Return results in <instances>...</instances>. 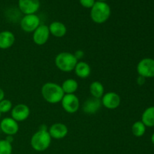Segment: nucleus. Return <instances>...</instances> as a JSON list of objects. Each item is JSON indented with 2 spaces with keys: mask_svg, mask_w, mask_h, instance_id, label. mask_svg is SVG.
I'll use <instances>...</instances> for the list:
<instances>
[{
  "mask_svg": "<svg viewBox=\"0 0 154 154\" xmlns=\"http://www.w3.org/2000/svg\"><path fill=\"white\" fill-rule=\"evenodd\" d=\"M51 140L52 138L48 130L38 129L32 136L30 144L33 150L38 152H43L50 147Z\"/></svg>",
  "mask_w": 154,
  "mask_h": 154,
  "instance_id": "7ed1b4c3",
  "label": "nucleus"
},
{
  "mask_svg": "<svg viewBox=\"0 0 154 154\" xmlns=\"http://www.w3.org/2000/svg\"><path fill=\"white\" fill-rule=\"evenodd\" d=\"M62 107L66 112L74 114L80 108V101L75 94H65L61 101Z\"/></svg>",
  "mask_w": 154,
  "mask_h": 154,
  "instance_id": "423d86ee",
  "label": "nucleus"
},
{
  "mask_svg": "<svg viewBox=\"0 0 154 154\" xmlns=\"http://www.w3.org/2000/svg\"><path fill=\"white\" fill-rule=\"evenodd\" d=\"M1 115H2V114H1V112H0V118H1Z\"/></svg>",
  "mask_w": 154,
  "mask_h": 154,
  "instance_id": "7c9ffc66",
  "label": "nucleus"
},
{
  "mask_svg": "<svg viewBox=\"0 0 154 154\" xmlns=\"http://www.w3.org/2000/svg\"><path fill=\"white\" fill-rule=\"evenodd\" d=\"M29 108L25 104H18L11 109V118L17 123L26 120L29 117Z\"/></svg>",
  "mask_w": 154,
  "mask_h": 154,
  "instance_id": "f8f14e48",
  "label": "nucleus"
},
{
  "mask_svg": "<svg viewBox=\"0 0 154 154\" xmlns=\"http://www.w3.org/2000/svg\"><path fill=\"white\" fill-rule=\"evenodd\" d=\"M5 99V92L2 88H0V102Z\"/></svg>",
  "mask_w": 154,
  "mask_h": 154,
  "instance_id": "bb28decb",
  "label": "nucleus"
},
{
  "mask_svg": "<svg viewBox=\"0 0 154 154\" xmlns=\"http://www.w3.org/2000/svg\"><path fill=\"white\" fill-rule=\"evenodd\" d=\"M97 1L98 2H106L107 0H97Z\"/></svg>",
  "mask_w": 154,
  "mask_h": 154,
  "instance_id": "c756f323",
  "label": "nucleus"
},
{
  "mask_svg": "<svg viewBox=\"0 0 154 154\" xmlns=\"http://www.w3.org/2000/svg\"><path fill=\"white\" fill-rule=\"evenodd\" d=\"M101 99L92 97L87 99L83 105V111L87 114H95L102 106Z\"/></svg>",
  "mask_w": 154,
  "mask_h": 154,
  "instance_id": "4468645a",
  "label": "nucleus"
},
{
  "mask_svg": "<svg viewBox=\"0 0 154 154\" xmlns=\"http://www.w3.org/2000/svg\"><path fill=\"white\" fill-rule=\"evenodd\" d=\"M79 2L81 6H83L84 8H86L91 9V8L94 5L96 0H79Z\"/></svg>",
  "mask_w": 154,
  "mask_h": 154,
  "instance_id": "b1692460",
  "label": "nucleus"
},
{
  "mask_svg": "<svg viewBox=\"0 0 154 154\" xmlns=\"http://www.w3.org/2000/svg\"><path fill=\"white\" fill-rule=\"evenodd\" d=\"M78 60L73 54L62 52L57 54L55 58V65L57 69L64 72H70L75 69Z\"/></svg>",
  "mask_w": 154,
  "mask_h": 154,
  "instance_id": "20e7f679",
  "label": "nucleus"
},
{
  "mask_svg": "<svg viewBox=\"0 0 154 154\" xmlns=\"http://www.w3.org/2000/svg\"><path fill=\"white\" fill-rule=\"evenodd\" d=\"M40 25V18L35 14L24 15L20 20L21 29L26 32H33Z\"/></svg>",
  "mask_w": 154,
  "mask_h": 154,
  "instance_id": "0eeeda50",
  "label": "nucleus"
},
{
  "mask_svg": "<svg viewBox=\"0 0 154 154\" xmlns=\"http://www.w3.org/2000/svg\"><path fill=\"white\" fill-rule=\"evenodd\" d=\"M74 55H75V57H76L77 60H80V59L82 58L83 57H84V52H83V51H81V50H78V51H77L74 54Z\"/></svg>",
  "mask_w": 154,
  "mask_h": 154,
  "instance_id": "393cba45",
  "label": "nucleus"
},
{
  "mask_svg": "<svg viewBox=\"0 0 154 154\" xmlns=\"http://www.w3.org/2000/svg\"><path fill=\"white\" fill-rule=\"evenodd\" d=\"M15 42V36L13 32L5 30L0 32V49L6 50L11 48Z\"/></svg>",
  "mask_w": 154,
  "mask_h": 154,
  "instance_id": "2eb2a0df",
  "label": "nucleus"
},
{
  "mask_svg": "<svg viewBox=\"0 0 154 154\" xmlns=\"http://www.w3.org/2000/svg\"><path fill=\"white\" fill-rule=\"evenodd\" d=\"M101 102L105 108L110 110H114L120 106L121 99L117 93L114 92H108L103 95L101 99Z\"/></svg>",
  "mask_w": 154,
  "mask_h": 154,
  "instance_id": "9d476101",
  "label": "nucleus"
},
{
  "mask_svg": "<svg viewBox=\"0 0 154 154\" xmlns=\"http://www.w3.org/2000/svg\"><path fill=\"white\" fill-rule=\"evenodd\" d=\"M90 92L92 96L96 99H101L105 94V88L100 81H93L90 85Z\"/></svg>",
  "mask_w": 154,
  "mask_h": 154,
  "instance_id": "6ab92c4d",
  "label": "nucleus"
},
{
  "mask_svg": "<svg viewBox=\"0 0 154 154\" xmlns=\"http://www.w3.org/2000/svg\"><path fill=\"white\" fill-rule=\"evenodd\" d=\"M111 13V7L108 3L96 1L91 8L90 17L95 23L102 24L109 19Z\"/></svg>",
  "mask_w": 154,
  "mask_h": 154,
  "instance_id": "f03ea898",
  "label": "nucleus"
},
{
  "mask_svg": "<svg viewBox=\"0 0 154 154\" xmlns=\"http://www.w3.org/2000/svg\"><path fill=\"white\" fill-rule=\"evenodd\" d=\"M50 33L56 38H63L67 32V28L66 25L60 21H54L50 24Z\"/></svg>",
  "mask_w": 154,
  "mask_h": 154,
  "instance_id": "dca6fc26",
  "label": "nucleus"
},
{
  "mask_svg": "<svg viewBox=\"0 0 154 154\" xmlns=\"http://www.w3.org/2000/svg\"><path fill=\"white\" fill-rule=\"evenodd\" d=\"M49 27L45 24H41L34 32H33L32 39L35 45H44L48 42L50 37Z\"/></svg>",
  "mask_w": 154,
  "mask_h": 154,
  "instance_id": "6e6552de",
  "label": "nucleus"
},
{
  "mask_svg": "<svg viewBox=\"0 0 154 154\" xmlns=\"http://www.w3.org/2000/svg\"><path fill=\"white\" fill-rule=\"evenodd\" d=\"M48 132L51 138L54 139H63L68 135L69 129L64 123H57L53 124L50 127Z\"/></svg>",
  "mask_w": 154,
  "mask_h": 154,
  "instance_id": "ddd939ff",
  "label": "nucleus"
},
{
  "mask_svg": "<svg viewBox=\"0 0 154 154\" xmlns=\"http://www.w3.org/2000/svg\"><path fill=\"white\" fill-rule=\"evenodd\" d=\"M141 121L146 127H154V106H150L144 110Z\"/></svg>",
  "mask_w": 154,
  "mask_h": 154,
  "instance_id": "a211bd4d",
  "label": "nucleus"
},
{
  "mask_svg": "<svg viewBox=\"0 0 154 154\" xmlns=\"http://www.w3.org/2000/svg\"><path fill=\"white\" fill-rule=\"evenodd\" d=\"M61 87L65 94H75V92L78 90V84L75 79L69 78L63 81Z\"/></svg>",
  "mask_w": 154,
  "mask_h": 154,
  "instance_id": "aec40b11",
  "label": "nucleus"
},
{
  "mask_svg": "<svg viewBox=\"0 0 154 154\" xmlns=\"http://www.w3.org/2000/svg\"><path fill=\"white\" fill-rule=\"evenodd\" d=\"M137 72L144 78H154V59L144 58L137 65Z\"/></svg>",
  "mask_w": 154,
  "mask_h": 154,
  "instance_id": "39448f33",
  "label": "nucleus"
},
{
  "mask_svg": "<svg viewBox=\"0 0 154 154\" xmlns=\"http://www.w3.org/2000/svg\"><path fill=\"white\" fill-rule=\"evenodd\" d=\"M41 93L44 99L50 104L59 103L61 102L65 95L61 86L53 82H48L44 84Z\"/></svg>",
  "mask_w": 154,
  "mask_h": 154,
  "instance_id": "f257e3e1",
  "label": "nucleus"
},
{
  "mask_svg": "<svg viewBox=\"0 0 154 154\" xmlns=\"http://www.w3.org/2000/svg\"><path fill=\"white\" fill-rule=\"evenodd\" d=\"M145 81H146V78H143V77L141 76H139L138 78H137V83H138L139 85H143V84L145 83Z\"/></svg>",
  "mask_w": 154,
  "mask_h": 154,
  "instance_id": "a878e982",
  "label": "nucleus"
},
{
  "mask_svg": "<svg viewBox=\"0 0 154 154\" xmlns=\"http://www.w3.org/2000/svg\"><path fill=\"white\" fill-rule=\"evenodd\" d=\"M146 126L141 121H136L132 126V132L135 137L140 138L145 134Z\"/></svg>",
  "mask_w": 154,
  "mask_h": 154,
  "instance_id": "412c9836",
  "label": "nucleus"
},
{
  "mask_svg": "<svg viewBox=\"0 0 154 154\" xmlns=\"http://www.w3.org/2000/svg\"><path fill=\"white\" fill-rule=\"evenodd\" d=\"M0 129L5 135L13 136L19 131V125L11 117H5L0 122Z\"/></svg>",
  "mask_w": 154,
  "mask_h": 154,
  "instance_id": "9b49d317",
  "label": "nucleus"
},
{
  "mask_svg": "<svg viewBox=\"0 0 154 154\" xmlns=\"http://www.w3.org/2000/svg\"><path fill=\"white\" fill-rule=\"evenodd\" d=\"M0 154H12L11 143L5 139L0 140Z\"/></svg>",
  "mask_w": 154,
  "mask_h": 154,
  "instance_id": "4be33fe9",
  "label": "nucleus"
},
{
  "mask_svg": "<svg viewBox=\"0 0 154 154\" xmlns=\"http://www.w3.org/2000/svg\"><path fill=\"white\" fill-rule=\"evenodd\" d=\"M75 73L78 78H88L91 73V68H90V65L86 62H78L77 65L75 66Z\"/></svg>",
  "mask_w": 154,
  "mask_h": 154,
  "instance_id": "f3484780",
  "label": "nucleus"
},
{
  "mask_svg": "<svg viewBox=\"0 0 154 154\" xmlns=\"http://www.w3.org/2000/svg\"><path fill=\"white\" fill-rule=\"evenodd\" d=\"M40 6V0H18L20 11L25 15L34 14L39 10Z\"/></svg>",
  "mask_w": 154,
  "mask_h": 154,
  "instance_id": "1a4fd4ad",
  "label": "nucleus"
},
{
  "mask_svg": "<svg viewBox=\"0 0 154 154\" xmlns=\"http://www.w3.org/2000/svg\"><path fill=\"white\" fill-rule=\"evenodd\" d=\"M151 142L154 145V132L153 133V135H151Z\"/></svg>",
  "mask_w": 154,
  "mask_h": 154,
  "instance_id": "c85d7f7f",
  "label": "nucleus"
},
{
  "mask_svg": "<svg viewBox=\"0 0 154 154\" xmlns=\"http://www.w3.org/2000/svg\"><path fill=\"white\" fill-rule=\"evenodd\" d=\"M5 140H6V141H8V142L12 143V141H14V138H13V136H11V135H8L7 138H5Z\"/></svg>",
  "mask_w": 154,
  "mask_h": 154,
  "instance_id": "cd10ccee",
  "label": "nucleus"
},
{
  "mask_svg": "<svg viewBox=\"0 0 154 154\" xmlns=\"http://www.w3.org/2000/svg\"><path fill=\"white\" fill-rule=\"evenodd\" d=\"M12 102L9 99H2L0 102V112L1 114L8 113L12 109Z\"/></svg>",
  "mask_w": 154,
  "mask_h": 154,
  "instance_id": "5701e85b",
  "label": "nucleus"
}]
</instances>
